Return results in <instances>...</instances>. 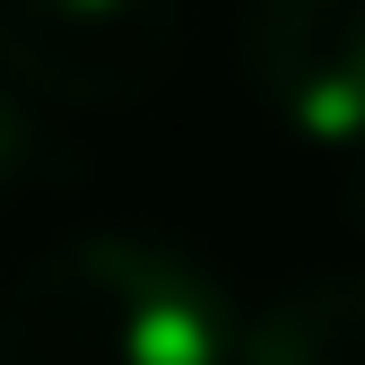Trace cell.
Here are the masks:
<instances>
[{
  "label": "cell",
  "instance_id": "cell-6",
  "mask_svg": "<svg viewBox=\"0 0 365 365\" xmlns=\"http://www.w3.org/2000/svg\"><path fill=\"white\" fill-rule=\"evenodd\" d=\"M339 217H348V235L365 244V148L348 157V174H339Z\"/></svg>",
  "mask_w": 365,
  "mask_h": 365
},
{
  "label": "cell",
  "instance_id": "cell-5",
  "mask_svg": "<svg viewBox=\"0 0 365 365\" xmlns=\"http://www.w3.org/2000/svg\"><path fill=\"white\" fill-rule=\"evenodd\" d=\"M70 182H78V148L53 130V105H35L0 70V217L43 200V192H70Z\"/></svg>",
  "mask_w": 365,
  "mask_h": 365
},
{
  "label": "cell",
  "instance_id": "cell-1",
  "mask_svg": "<svg viewBox=\"0 0 365 365\" xmlns=\"http://www.w3.org/2000/svg\"><path fill=\"white\" fill-rule=\"evenodd\" d=\"M217 269L157 235H70L0 296V365H235Z\"/></svg>",
  "mask_w": 365,
  "mask_h": 365
},
{
  "label": "cell",
  "instance_id": "cell-2",
  "mask_svg": "<svg viewBox=\"0 0 365 365\" xmlns=\"http://www.w3.org/2000/svg\"><path fill=\"white\" fill-rule=\"evenodd\" d=\"M182 61V0H0V70L35 105H148Z\"/></svg>",
  "mask_w": 365,
  "mask_h": 365
},
{
  "label": "cell",
  "instance_id": "cell-4",
  "mask_svg": "<svg viewBox=\"0 0 365 365\" xmlns=\"http://www.w3.org/2000/svg\"><path fill=\"white\" fill-rule=\"evenodd\" d=\"M235 365H365V279H296L235 339Z\"/></svg>",
  "mask_w": 365,
  "mask_h": 365
},
{
  "label": "cell",
  "instance_id": "cell-3",
  "mask_svg": "<svg viewBox=\"0 0 365 365\" xmlns=\"http://www.w3.org/2000/svg\"><path fill=\"white\" fill-rule=\"evenodd\" d=\"M244 87L313 148H365V0H244Z\"/></svg>",
  "mask_w": 365,
  "mask_h": 365
}]
</instances>
